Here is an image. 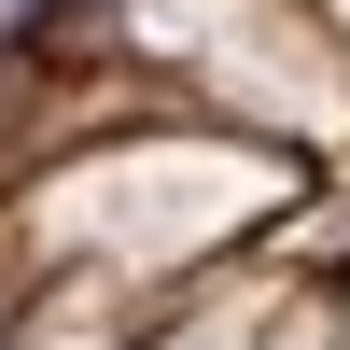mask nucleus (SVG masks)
<instances>
[{
	"instance_id": "nucleus-1",
	"label": "nucleus",
	"mask_w": 350,
	"mask_h": 350,
	"mask_svg": "<svg viewBox=\"0 0 350 350\" xmlns=\"http://www.w3.org/2000/svg\"><path fill=\"white\" fill-rule=\"evenodd\" d=\"M14 308H28V267L0 252V350H14Z\"/></svg>"
}]
</instances>
